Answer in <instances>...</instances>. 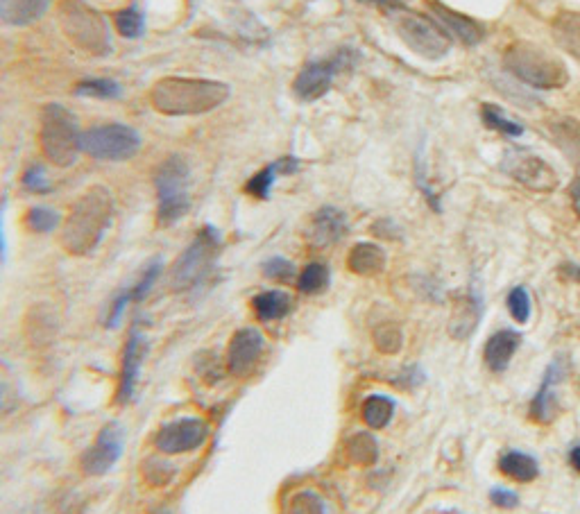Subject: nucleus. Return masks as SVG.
I'll return each mask as SVG.
<instances>
[{
  "instance_id": "nucleus-22",
  "label": "nucleus",
  "mask_w": 580,
  "mask_h": 514,
  "mask_svg": "<svg viewBox=\"0 0 580 514\" xmlns=\"http://www.w3.org/2000/svg\"><path fill=\"white\" fill-rule=\"evenodd\" d=\"M252 311L261 322L284 320L293 311V299L284 290H263V293L254 295Z\"/></svg>"
},
{
  "instance_id": "nucleus-8",
  "label": "nucleus",
  "mask_w": 580,
  "mask_h": 514,
  "mask_svg": "<svg viewBox=\"0 0 580 514\" xmlns=\"http://www.w3.org/2000/svg\"><path fill=\"white\" fill-rule=\"evenodd\" d=\"M80 150L100 161H127L141 150V134L125 123L98 125L82 132Z\"/></svg>"
},
{
  "instance_id": "nucleus-23",
  "label": "nucleus",
  "mask_w": 580,
  "mask_h": 514,
  "mask_svg": "<svg viewBox=\"0 0 580 514\" xmlns=\"http://www.w3.org/2000/svg\"><path fill=\"white\" fill-rule=\"evenodd\" d=\"M53 0H3L0 14L12 25H32L44 16Z\"/></svg>"
},
{
  "instance_id": "nucleus-18",
  "label": "nucleus",
  "mask_w": 580,
  "mask_h": 514,
  "mask_svg": "<svg viewBox=\"0 0 580 514\" xmlns=\"http://www.w3.org/2000/svg\"><path fill=\"white\" fill-rule=\"evenodd\" d=\"M347 234V216L336 207H322L311 218L309 241L315 247H331L338 241H343Z\"/></svg>"
},
{
  "instance_id": "nucleus-45",
  "label": "nucleus",
  "mask_w": 580,
  "mask_h": 514,
  "mask_svg": "<svg viewBox=\"0 0 580 514\" xmlns=\"http://www.w3.org/2000/svg\"><path fill=\"white\" fill-rule=\"evenodd\" d=\"M569 462H571V467H574L580 474V444H576V447L569 451Z\"/></svg>"
},
{
  "instance_id": "nucleus-14",
  "label": "nucleus",
  "mask_w": 580,
  "mask_h": 514,
  "mask_svg": "<svg viewBox=\"0 0 580 514\" xmlns=\"http://www.w3.org/2000/svg\"><path fill=\"white\" fill-rule=\"evenodd\" d=\"M506 170L519 184L537 193H551L558 186L556 170L535 154H510Z\"/></svg>"
},
{
  "instance_id": "nucleus-30",
  "label": "nucleus",
  "mask_w": 580,
  "mask_h": 514,
  "mask_svg": "<svg viewBox=\"0 0 580 514\" xmlns=\"http://www.w3.org/2000/svg\"><path fill=\"white\" fill-rule=\"evenodd\" d=\"M114 25L123 39H139L145 32V16L136 5L123 7L114 14Z\"/></svg>"
},
{
  "instance_id": "nucleus-15",
  "label": "nucleus",
  "mask_w": 580,
  "mask_h": 514,
  "mask_svg": "<svg viewBox=\"0 0 580 514\" xmlns=\"http://www.w3.org/2000/svg\"><path fill=\"white\" fill-rule=\"evenodd\" d=\"M429 10H431V21L438 25V28L445 32L449 39H456L465 46H476L483 41L485 37L483 25L472 21L469 16L449 10L447 5L438 3V0H431Z\"/></svg>"
},
{
  "instance_id": "nucleus-4",
  "label": "nucleus",
  "mask_w": 580,
  "mask_h": 514,
  "mask_svg": "<svg viewBox=\"0 0 580 514\" xmlns=\"http://www.w3.org/2000/svg\"><path fill=\"white\" fill-rule=\"evenodd\" d=\"M220 247H223L220 231L211 225H204L189 247L179 254L173 270H170V288L175 293H186V290L202 286L216 268Z\"/></svg>"
},
{
  "instance_id": "nucleus-17",
  "label": "nucleus",
  "mask_w": 580,
  "mask_h": 514,
  "mask_svg": "<svg viewBox=\"0 0 580 514\" xmlns=\"http://www.w3.org/2000/svg\"><path fill=\"white\" fill-rule=\"evenodd\" d=\"M562 379H565V363H562V358H556V361H551V365L547 367V372H544L540 390L535 392V397L531 401V419H535L537 424H551L553 419L558 417L560 404L553 388H556Z\"/></svg>"
},
{
  "instance_id": "nucleus-44",
  "label": "nucleus",
  "mask_w": 580,
  "mask_h": 514,
  "mask_svg": "<svg viewBox=\"0 0 580 514\" xmlns=\"http://www.w3.org/2000/svg\"><path fill=\"white\" fill-rule=\"evenodd\" d=\"M569 197H571V204H574V209L576 213L580 216V177L574 179L569 186Z\"/></svg>"
},
{
  "instance_id": "nucleus-3",
  "label": "nucleus",
  "mask_w": 580,
  "mask_h": 514,
  "mask_svg": "<svg viewBox=\"0 0 580 514\" xmlns=\"http://www.w3.org/2000/svg\"><path fill=\"white\" fill-rule=\"evenodd\" d=\"M503 68L526 87L556 91L569 82L565 64L531 41H515L503 53Z\"/></svg>"
},
{
  "instance_id": "nucleus-37",
  "label": "nucleus",
  "mask_w": 580,
  "mask_h": 514,
  "mask_svg": "<svg viewBox=\"0 0 580 514\" xmlns=\"http://www.w3.org/2000/svg\"><path fill=\"white\" fill-rule=\"evenodd\" d=\"M402 340H404L402 329L392 322H386L374 329V345H377V349L383 351V354H397V351L402 349Z\"/></svg>"
},
{
  "instance_id": "nucleus-41",
  "label": "nucleus",
  "mask_w": 580,
  "mask_h": 514,
  "mask_svg": "<svg viewBox=\"0 0 580 514\" xmlns=\"http://www.w3.org/2000/svg\"><path fill=\"white\" fill-rule=\"evenodd\" d=\"M290 514H324V505L320 501V496L302 494L293 501V512Z\"/></svg>"
},
{
  "instance_id": "nucleus-29",
  "label": "nucleus",
  "mask_w": 580,
  "mask_h": 514,
  "mask_svg": "<svg viewBox=\"0 0 580 514\" xmlns=\"http://www.w3.org/2000/svg\"><path fill=\"white\" fill-rule=\"evenodd\" d=\"M329 281L331 272L327 265L322 261H313L306 265L300 272V277H297V290H300L302 295H320L329 288Z\"/></svg>"
},
{
  "instance_id": "nucleus-27",
  "label": "nucleus",
  "mask_w": 580,
  "mask_h": 514,
  "mask_svg": "<svg viewBox=\"0 0 580 514\" xmlns=\"http://www.w3.org/2000/svg\"><path fill=\"white\" fill-rule=\"evenodd\" d=\"M361 413L365 426L379 431V428H386L392 422V417H395V401L386 397V394H370V397L363 401Z\"/></svg>"
},
{
  "instance_id": "nucleus-31",
  "label": "nucleus",
  "mask_w": 580,
  "mask_h": 514,
  "mask_svg": "<svg viewBox=\"0 0 580 514\" xmlns=\"http://www.w3.org/2000/svg\"><path fill=\"white\" fill-rule=\"evenodd\" d=\"M75 93L84 98H98V100H114L121 96V84L107 77H89L75 84Z\"/></svg>"
},
{
  "instance_id": "nucleus-42",
  "label": "nucleus",
  "mask_w": 580,
  "mask_h": 514,
  "mask_svg": "<svg viewBox=\"0 0 580 514\" xmlns=\"http://www.w3.org/2000/svg\"><path fill=\"white\" fill-rule=\"evenodd\" d=\"M490 501L501 510H515L519 505V496L515 492L506 490V487H494L490 492Z\"/></svg>"
},
{
  "instance_id": "nucleus-35",
  "label": "nucleus",
  "mask_w": 580,
  "mask_h": 514,
  "mask_svg": "<svg viewBox=\"0 0 580 514\" xmlns=\"http://www.w3.org/2000/svg\"><path fill=\"white\" fill-rule=\"evenodd\" d=\"M25 222L34 234H50L62 225V216L53 207H32L25 216Z\"/></svg>"
},
{
  "instance_id": "nucleus-39",
  "label": "nucleus",
  "mask_w": 580,
  "mask_h": 514,
  "mask_svg": "<svg viewBox=\"0 0 580 514\" xmlns=\"http://www.w3.org/2000/svg\"><path fill=\"white\" fill-rule=\"evenodd\" d=\"M263 274L272 281H288L295 277V265L284 259V256H272V259L263 263Z\"/></svg>"
},
{
  "instance_id": "nucleus-16",
  "label": "nucleus",
  "mask_w": 580,
  "mask_h": 514,
  "mask_svg": "<svg viewBox=\"0 0 580 514\" xmlns=\"http://www.w3.org/2000/svg\"><path fill=\"white\" fill-rule=\"evenodd\" d=\"M145 338L141 331H132V336L127 338L123 347V358H121V376H118V388H116V401L118 404H127L134 397L136 383H139L141 365L145 358Z\"/></svg>"
},
{
  "instance_id": "nucleus-9",
  "label": "nucleus",
  "mask_w": 580,
  "mask_h": 514,
  "mask_svg": "<svg viewBox=\"0 0 580 514\" xmlns=\"http://www.w3.org/2000/svg\"><path fill=\"white\" fill-rule=\"evenodd\" d=\"M356 62H358V53L352 48H340L338 53H334L327 59H313V62L306 64L295 77V82H293L295 96L302 102L320 100L322 96H327L336 77L343 71L354 68Z\"/></svg>"
},
{
  "instance_id": "nucleus-33",
  "label": "nucleus",
  "mask_w": 580,
  "mask_h": 514,
  "mask_svg": "<svg viewBox=\"0 0 580 514\" xmlns=\"http://www.w3.org/2000/svg\"><path fill=\"white\" fill-rule=\"evenodd\" d=\"M347 453L356 465H374L379 460L377 440L370 433H356L352 440L347 442Z\"/></svg>"
},
{
  "instance_id": "nucleus-32",
  "label": "nucleus",
  "mask_w": 580,
  "mask_h": 514,
  "mask_svg": "<svg viewBox=\"0 0 580 514\" xmlns=\"http://www.w3.org/2000/svg\"><path fill=\"white\" fill-rule=\"evenodd\" d=\"M161 270H164V261H161V259H155V261H150L148 265H145L143 272L139 274V279H136L134 284L127 288V290H130L132 304H141L143 299L150 295V290L155 288V284L161 277Z\"/></svg>"
},
{
  "instance_id": "nucleus-25",
  "label": "nucleus",
  "mask_w": 580,
  "mask_h": 514,
  "mask_svg": "<svg viewBox=\"0 0 580 514\" xmlns=\"http://www.w3.org/2000/svg\"><path fill=\"white\" fill-rule=\"evenodd\" d=\"M551 34L565 53L580 59V14L562 12L551 23Z\"/></svg>"
},
{
  "instance_id": "nucleus-34",
  "label": "nucleus",
  "mask_w": 580,
  "mask_h": 514,
  "mask_svg": "<svg viewBox=\"0 0 580 514\" xmlns=\"http://www.w3.org/2000/svg\"><path fill=\"white\" fill-rule=\"evenodd\" d=\"M279 177V168L277 164H270L266 168H261L257 175H252L250 182L245 184V193L257 197V200H268L272 193V186H275Z\"/></svg>"
},
{
  "instance_id": "nucleus-26",
  "label": "nucleus",
  "mask_w": 580,
  "mask_h": 514,
  "mask_svg": "<svg viewBox=\"0 0 580 514\" xmlns=\"http://www.w3.org/2000/svg\"><path fill=\"white\" fill-rule=\"evenodd\" d=\"M551 136L558 148L565 152V157L580 168V123L574 118H560L551 123Z\"/></svg>"
},
{
  "instance_id": "nucleus-20",
  "label": "nucleus",
  "mask_w": 580,
  "mask_h": 514,
  "mask_svg": "<svg viewBox=\"0 0 580 514\" xmlns=\"http://www.w3.org/2000/svg\"><path fill=\"white\" fill-rule=\"evenodd\" d=\"M481 315H483V299L481 293L476 288L469 290V295L463 297L456 306L454 311V318H451V336L456 338H467L469 333L476 329V324L481 322Z\"/></svg>"
},
{
  "instance_id": "nucleus-46",
  "label": "nucleus",
  "mask_w": 580,
  "mask_h": 514,
  "mask_svg": "<svg viewBox=\"0 0 580 514\" xmlns=\"http://www.w3.org/2000/svg\"><path fill=\"white\" fill-rule=\"evenodd\" d=\"M5 252V234H3V211H0V256Z\"/></svg>"
},
{
  "instance_id": "nucleus-47",
  "label": "nucleus",
  "mask_w": 580,
  "mask_h": 514,
  "mask_svg": "<svg viewBox=\"0 0 580 514\" xmlns=\"http://www.w3.org/2000/svg\"><path fill=\"white\" fill-rule=\"evenodd\" d=\"M574 277L580 281V268H576V272H574Z\"/></svg>"
},
{
  "instance_id": "nucleus-19",
  "label": "nucleus",
  "mask_w": 580,
  "mask_h": 514,
  "mask_svg": "<svg viewBox=\"0 0 580 514\" xmlns=\"http://www.w3.org/2000/svg\"><path fill=\"white\" fill-rule=\"evenodd\" d=\"M519 345H522V333L513 329H501L497 333H492L485 342V365L490 367L494 374H501L508 370V365L513 363V356L517 354Z\"/></svg>"
},
{
  "instance_id": "nucleus-11",
  "label": "nucleus",
  "mask_w": 580,
  "mask_h": 514,
  "mask_svg": "<svg viewBox=\"0 0 580 514\" xmlns=\"http://www.w3.org/2000/svg\"><path fill=\"white\" fill-rule=\"evenodd\" d=\"M209 438V424L200 417H179L164 424L155 435V447L166 456L198 451Z\"/></svg>"
},
{
  "instance_id": "nucleus-24",
  "label": "nucleus",
  "mask_w": 580,
  "mask_h": 514,
  "mask_svg": "<svg viewBox=\"0 0 580 514\" xmlns=\"http://www.w3.org/2000/svg\"><path fill=\"white\" fill-rule=\"evenodd\" d=\"M499 471L503 476H508L510 481L517 483H531L540 476V465L531 456V453L524 451H508L499 458Z\"/></svg>"
},
{
  "instance_id": "nucleus-13",
  "label": "nucleus",
  "mask_w": 580,
  "mask_h": 514,
  "mask_svg": "<svg viewBox=\"0 0 580 514\" xmlns=\"http://www.w3.org/2000/svg\"><path fill=\"white\" fill-rule=\"evenodd\" d=\"M263 349H266V340L261 331L252 327L238 329L227 347V370L234 376L250 374L261 363Z\"/></svg>"
},
{
  "instance_id": "nucleus-6",
  "label": "nucleus",
  "mask_w": 580,
  "mask_h": 514,
  "mask_svg": "<svg viewBox=\"0 0 580 514\" xmlns=\"http://www.w3.org/2000/svg\"><path fill=\"white\" fill-rule=\"evenodd\" d=\"M157 188V222L161 227H170L182 220L191 209L189 197V164L173 154L155 173Z\"/></svg>"
},
{
  "instance_id": "nucleus-38",
  "label": "nucleus",
  "mask_w": 580,
  "mask_h": 514,
  "mask_svg": "<svg viewBox=\"0 0 580 514\" xmlns=\"http://www.w3.org/2000/svg\"><path fill=\"white\" fill-rule=\"evenodd\" d=\"M21 182H23L25 188H28L30 193H37V195H44V193L53 191V184H50L46 168L41 166V164H32V166L25 168Z\"/></svg>"
},
{
  "instance_id": "nucleus-7",
  "label": "nucleus",
  "mask_w": 580,
  "mask_h": 514,
  "mask_svg": "<svg viewBox=\"0 0 580 514\" xmlns=\"http://www.w3.org/2000/svg\"><path fill=\"white\" fill-rule=\"evenodd\" d=\"M62 28L66 37L75 41L82 50L93 55H107L112 50L109 28L102 14L82 0H64L62 3Z\"/></svg>"
},
{
  "instance_id": "nucleus-10",
  "label": "nucleus",
  "mask_w": 580,
  "mask_h": 514,
  "mask_svg": "<svg viewBox=\"0 0 580 514\" xmlns=\"http://www.w3.org/2000/svg\"><path fill=\"white\" fill-rule=\"evenodd\" d=\"M397 32L415 55L429 59V62H438V59L447 57L451 50V39L429 19V16L406 12L399 16Z\"/></svg>"
},
{
  "instance_id": "nucleus-12",
  "label": "nucleus",
  "mask_w": 580,
  "mask_h": 514,
  "mask_svg": "<svg viewBox=\"0 0 580 514\" xmlns=\"http://www.w3.org/2000/svg\"><path fill=\"white\" fill-rule=\"evenodd\" d=\"M123 453V431L109 424L96 435L91 447L84 451L82 469L87 476H102L112 469Z\"/></svg>"
},
{
  "instance_id": "nucleus-1",
  "label": "nucleus",
  "mask_w": 580,
  "mask_h": 514,
  "mask_svg": "<svg viewBox=\"0 0 580 514\" xmlns=\"http://www.w3.org/2000/svg\"><path fill=\"white\" fill-rule=\"evenodd\" d=\"M229 98V84L204 77H161L152 87V107L166 116H200Z\"/></svg>"
},
{
  "instance_id": "nucleus-40",
  "label": "nucleus",
  "mask_w": 580,
  "mask_h": 514,
  "mask_svg": "<svg viewBox=\"0 0 580 514\" xmlns=\"http://www.w3.org/2000/svg\"><path fill=\"white\" fill-rule=\"evenodd\" d=\"M132 304V299H130V290H123V293H118L114 297V302L109 304V313H107V327L109 329H114L118 322H121L123 318V313H125V308Z\"/></svg>"
},
{
  "instance_id": "nucleus-36",
  "label": "nucleus",
  "mask_w": 580,
  "mask_h": 514,
  "mask_svg": "<svg viewBox=\"0 0 580 514\" xmlns=\"http://www.w3.org/2000/svg\"><path fill=\"white\" fill-rule=\"evenodd\" d=\"M506 304L517 324H526L528 320H531V293H528L524 286H515L513 290H510Z\"/></svg>"
},
{
  "instance_id": "nucleus-28",
  "label": "nucleus",
  "mask_w": 580,
  "mask_h": 514,
  "mask_svg": "<svg viewBox=\"0 0 580 514\" xmlns=\"http://www.w3.org/2000/svg\"><path fill=\"white\" fill-rule=\"evenodd\" d=\"M481 118L490 130L506 134L510 136V139H519V136H524L526 132V127L522 123L515 121V118H510L499 105H490V102H485V105L481 107Z\"/></svg>"
},
{
  "instance_id": "nucleus-2",
  "label": "nucleus",
  "mask_w": 580,
  "mask_h": 514,
  "mask_svg": "<svg viewBox=\"0 0 580 514\" xmlns=\"http://www.w3.org/2000/svg\"><path fill=\"white\" fill-rule=\"evenodd\" d=\"M112 195L107 188L93 186L73 204L64 222L62 243L71 254H91L100 245L105 231L112 225Z\"/></svg>"
},
{
  "instance_id": "nucleus-43",
  "label": "nucleus",
  "mask_w": 580,
  "mask_h": 514,
  "mask_svg": "<svg viewBox=\"0 0 580 514\" xmlns=\"http://www.w3.org/2000/svg\"><path fill=\"white\" fill-rule=\"evenodd\" d=\"M370 3L383 7V10H404L411 0H370Z\"/></svg>"
},
{
  "instance_id": "nucleus-21",
  "label": "nucleus",
  "mask_w": 580,
  "mask_h": 514,
  "mask_svg": "<svg viewBox=\"0 0 580 514\" xmlns=\"http://www.w3.org/2000/svg\"><path fill=\"white\" fill-rule=\"evenodd\" d=\"M347 265L354 274L361 277H374L386 268V252L377 243H358L347 256Z\"/></svg>"
},
{
  "instance_id": "nucleus-5",
  "label": "nucleus",
  "mask_w": 580,
  "mask_h": 514,
  "mask_svg": "<svg viewBox=\"0 0 580 514\" xmlns=\"http://www.w3.org/2000/svg\"><path fill=\"white\" fill-rule=\"evenodd\" d=\"M80 125L71 111L62 105H48L41 114V150L59 168H68L78 161L80 150Z\"/></svg>"
}]
</instances>
